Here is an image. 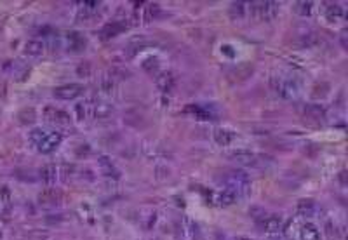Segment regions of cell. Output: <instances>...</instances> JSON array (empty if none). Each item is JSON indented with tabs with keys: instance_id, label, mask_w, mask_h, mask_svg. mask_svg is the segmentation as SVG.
I'll return each mask as SVG.
<instances>
[{
	"instance_id": "6da1fadb",
	"label": "cell",
	"mask_w": 348,
	"mask_h": 240,
	"mask_svg": "<svg viewBox=\"0 0 348 240\" xmlns=\"http://www.w3.org/2000/svg\"><path fill=\"white\" fill-rule=\"evenodd\" d=\"M280 11V4L273 0H256L247 4V16L255 21H272Z\"/></svg>"
},
{
	"instance_id": "7a4b0ae2",
	"label": "cell",
	"mask_w": 348,
	"mask_h": 240,
	"mask_svg": "<svg viewBox=\"0 0 348 240\" xmlns=\"http://www.w3.org/2000/svg\"><path fill=\"white\" fill-rule=\"evenodd\" d=\"M272 87L278 96L284 97V99H289V101L298 99V96H300V92H301L300 80H298L296 77H278V75H275L272 79Z\"/></svg>"
},
{
	"instance_id": "3957f363",
	"label": "cell",
	"mask_w": 348,
	"mask_h": 240,
	"mask_svg": "<svg viewBox=\"0 0 348 240\" xmlns=\"http://www.w3.org/2000/svg\"><path fill=\"white\" fill-rule=\"evenodd\" d=\"M84 94V85L82 84H65L52 91V96L59 101H73Z\"/></svg>"
},
{
	"instance_id": "277c9868",
	"label": "cell",
	"mask_w": 348,
	"mask_h": 240,
	"mask_svg": "<svg viewBox=\"0 0 348 240\" xmlns=\"http://www.w3.org/2000/svg\"><path fill=\"white\" fill-rule=\"evenodd\" d=\"M61 143H63V134L58 131H49L47 136L42 140V143L37 146V150L40 153H44V155H49V153L56 152Z\"/></svg>"
},
{
	"instance_id": "5b68a950",
	"label": "cell",
	"mask_w": 348,
	"mask_h": 240,
	"mask_svg": "<svg viewBox=\"0 0 348 240\" xmlns=\"http://www.w3.org/2000/svg\"><path fill=\"white\" fill-rule=\"evenodd\" d=\"M37 200H39V204L42 207H58L61 204V200H63V193L52 186V188L42 190L39 193V197H37Z\"/></svg>"
},
{
	"instance_id": "8992f818",
	"label": "cell",
	"mask_w": 348,
	"mask_h": 240,
	"mask_svg": "<svg viewBox=\"0 0 348 240\" xmlns=\"http://www.w3.org/2000/svg\"><path fill=\"white\" fill-rule=\"evenodd\" d=\"M44 119L54 125H68L72 122V117H70L68 112L56 107H47L44 110Z\"/></svg>"
},
{
	"instance_id": "52a82bcc",
	"label": "cell",
	"mask_w": 348,
	"mask_h": 240,
	"mask_svg": "<svg viewBox=\"0 0 348 240\" xmlns=\"http://www.w3.org/2000/svg\"><path fill=\"white\" fill-rule=\"evenodd\" d=\"M59 167L54 164H47L44 165L42 169H40V180H42V183L46 186H49V188H52V186H56V183H58L59 180Z\"/></svg>"
},
{
	"instance_id": "ba28073f",
	"label": "cell",
	"mask_w": 348,
	"mask_h": 240,
	"mask_svg": "<svg viewBox=\"0 0 348 240\" xmlns=\"http://www.w3.org/2000/svg\"><path fill=\"white\" fill-rule=\"evenodd\" d=\"M230 157H232V160L239 162V164H244V165H258L261 162V157L252 152H249V150H237V152L230 153Z\"/></svg>"
},
{
	"instance_id": "9c48e42d",
	"label": "cell",
	"mask_w": 348,
	"mask_h": 240,
	"mask_svg": "<svg viewBox=\"0 0 348 240\" xmlns=\"http://www.w3.org/2000/svg\"><path fill=\"white\" fill-rule=\"evenodd\" d=\"M282 226H284V221H282V218L277 216V214L265 216L263 219H261V230H263L265 233H268V235L278 233V231L282 230Z\"/></svg>"
},
{
	"instance_id": "30bf717a",
	"label": "cell",
	"mask_w": 348,
	"mask_h": 240,
	"mask_svg": "<svg viewBox=\"0 0 348 240\" xmlns=\"http://www.w3.org/2000/svg\"><path fill=\"white\" fill-rule=\"evenodd\" d=\"M155 84H157V87L161 89L162 92H169L174 89V84H176V77L173 72H159L157 75H155Z\"/></svg>"
},
{
	"instance_id": "8fae6325",
	"label": "cell",
	"mask_w": 348,
	"mask_h": 240,
	"mask_svg": "<svg viewBox=\"0 0 348 240\" xmlns=\"http://www.w3.org/2000/svg\"><path fill=\"white\" fill-rule=\"evenodd\" d=\"M44 51H46V44L39 39H30L24 44L23 49L24 56H28V58H40L44 54Z\"/></svg>"
},
{
	"instance_id": "7c38bea8",
	"label": "cell",
	"mask_w": 348,
	"mask_h": 240,
	"mask_svg": "<svg viewBox=\"0 0 348 240\" xmlns=\"http://www.w3.org/2000/svg\"><path fill=\"white\" fill-rule=\"evenodd\" d=\"M113 113V105L108 103V101H98V103H92V117L96 120H105L108 117H112Z\"/></svg>"
},
{
	"instance_id": "4fadbf2b",
	"label": "cell",
	"mask_w": 348,
	"mask_h": 240,
	"mask_svg": "<svg viewBox=\"0 0 348 240\" xmlns=\"http://www.w3.org/2000/svg\"><path fill=\"white\" fill-rule=\"evenodd\" d=\"M237 198H239L237 192L233 188H230V186H227V185H225V188L221 190L218 195H216V200H218V204L221 207H228V205L235 204Z\"/></svg>"
},
{
	"instance_id": "5bb4252c",
	"label": "cell",
	"mask_w": 348,
	"mask_h": 240,
	"mask_svg": "<svg viewBox=\"0 0 348 240\" xmlns=\"http://www.w3.org/2000/svg\"><path fill=\"white\" fill-rule=\"evenodd\" d=\"M212 138H214L216 145L219 146H228L233 143V140H235V134H233L230 129H223V127H218L212 131Z\"/></svg>"
},
{
	"instance_id": "9a60e30c",
	"label": "cell",
	"mask_w": 348,
	"mask_h": 240,
	"mask_svg": "<svg viewBox=\"0 0 348 240\" xmlns=\"http://www.w3.org/2000/svg\"><path fill=\"white\" fill-rule=\"evenodd\" d=\"M305 117L310 120L315 122H321L326 119V110L324 107H321L319 103H312V105H306L305 107Z\"/></svg>"
},
{
	"instance_id": "2e32d148",
	"label": "cell",
	"mask_w": 348,
	"mask_h": 240,
	"mask_svg": "<svg viewBox=\"0 0 348 240\" xmlns=\"http://www.w3.org/2000/svg\"><path fill=\"white\" fill-rule=\"evenodd\" d=\"M300 240H321V231L313 223H305L300 228Z\"/></svg>"
},
{
	"instance_id": "e0dca14e",
	"label": "cell",
	"mask_w": 348,
	"mask_h": 240,
	"mask_svg": "<svg viewBox=\"0 0 348 240\" xmlns=\"http://www.w3.org/2000/svg\"><path fill=\"white\" fill-rule=\"evenodd\" d=\"M85 44H87V40H85V37L79 33V31H72V33L68 35V47L72 49V51L79 52L82 49H85Z\"/></svg>"
},
{
	"instance_id": "ac0fdd59",
	"label": "cell",
	"mask_w": 348,
	"mask_h": 240,
	"mask_svg": "<svg viewBox=\"0 0 348 240\" xmlns=\"http://www.w3.org/2000/svg\"><path fill=\"white\" fill-rule=\"evenodd\" d=\"M315 209H317V205H315V202L312 198H301L296 205V213L300 214V216H313Z\"/></svg>"
},
{
	"instance_id": "d6986e66",
	"label": "cell",
	"mask_w": 348,
	"mask_h": 240,
	"mask_svg": "<svg viewBox=\"0 0 348 240\" xmlns=\"http://www.w3.org/2000/svg\"><path fill=\"white\" fill-rule=\"evenodd\" d=\"M75 117L79 122H84L87 117H92V103L91 101H82L75 105Z\"/></svg>"
},
{
	"instance_id": "ffe728a7",
	"label": "cell",
	"mask_w": 348,
	"mask_h": 240,
	"mask_svg": "<svg viewBox=\"0 0 348 240\" xmlns=\"http://www.w3.org/2000/svg\"><path fill=\"white\" fill-rule=\"evenodd\" d=\"M100 169L106 178H118V170H117L115 165H113L112 158L100 157Z\"/></svg>"
},
{
	"instance_id": "44dd1931",
	"label": "cell",
	"mask_w": 348,
	"mask_h": 240,
	"mask_svg": "<svg viewBox=\"0 0 348 240\" xmlns=\"http://www.w3.org/2000/svg\"><path fill=\"white\" fill-rule=\"evenodd\" d=\"M141 66H143V70L146 73H150V75H157L159 68H161V61H159L157 56H148V58H145L141 61Z\"/></svg>"
},
{
	"instance_id": "7402d4cb",
	"label": "cell",
	"mask_w": 348,
	"mask_h": 240,
	"mask_svg": "<svg viewBox=\"0 0 348 240\" xmlns=\"http://www.w3.org/2000/svg\"><path fill=\"white\" fill-rule=\"evenodd\" d=\"M343 16H345V11H343L341 6H336V4H333L326 9V19L329 23H338L339 19H343Z\"/></svg>"
},
{
	"instance_id": "603a6c76",
	"label": "cell",
	"mask_w": 348,
	"mask_h": 240,
	"mask_svg": "<svg viewBox=\"0 0 348 240\" xmlns=\"http://www.w3.org/2000/svg\"><path fill=\"white\" fill-rule=\"evenodd\" d=\"M47 129H42V127H35V129H31L30 134H28V141L31 143V146H39L40 143H42V140L44 138L47 136Z\"/></svg>"
},
{
	"instance_id": "cb8c5ba5",
	"label": "cell",
	"mask_w": 348,
	"mask_h": 240,
	"mask_svg": "<svg viewBox=\"0 0 348 240\" xmlns=\"http://www.w3.org/2000/svg\"><path fill=\"white\" fill-rule=\"evenodd\" d=\"M230 16L233 19H242L247 16V2H233L230 6Z\"/></svg>"
},
{
	"instance_id": "d4e9b609",
	"label": "cell",
	"mask_w": 348,
	"mask_h": 240,
	"mask_svg": "<svg viewBox=\"0 0 348 240\" xmlns=\"http://www.w3.org/2000/svg\"><path fill=\"white\" fill-rule=\"evenodd\" d=\"M18 120L21 122V124L28 125V124H34L37 120V112L34 108H24L21 112L18 113Z\"/></svg>"
},
{
	"instance_id": "484cf974",
	"label": "cell",
	"mask_w": 348,
	"mask_h": 240,
	"mask_svg": "<svg viewBox=\"0 0 348 240\" xmlns=\"http://www.w3.org/2000/svg\"><path fill=\"white\" fill-rule=\"evenodd\" d=\"M124 28H125V24L122 23V21H113V23H108V24H106V26L103 28V33H105L106 39H108V37H115V35H118L122 30H124Z\"/></svg>"
},
{
	"instance_id": "4316f807",
	"label": "cell",
	"mask_w": 348,
	"mask_h": 240,
	"mask_svg": "<svg viewBox=\"0 0 348 240\" xmlns=\"http://www.w3.org/2000/svg\"><path fill=\"white\" fill-rule=\"evenodd\" d=\"M327 94H329V84L321 82V84H315L313 85L312 97H315V99H322V97H326Z\"/></svg>"
},
{
	"instance_id": "83f0119b",
	"label": "cell",
	"mask_w": 348,
	"mask_h": 240,
	"mask_svg": "<svg viewBox=\"0 0 348 240\" xmlns=\"http://www.w3.org/2000/svg\"><path fill=\"white\" fill-rule=\"evenodd\" d=\"M312 7H313V2H298L296 6H294V9H296V12L300 16H310Z\"/></svg>"
},
{
	"instance_id": "f1b7e54d",
	"label": "cell",
	"mask_w": 348,
	"mask_h": 240,
	"mask_svg": "<svg viewBox=\"0 0 348 240\" xmlns=\"http://www.w3.org/2000/svg\"><path fill=\"white\" fill-rule=\"evenodd\" d=\"M79 75L80 77H87L89 75V64H85V66H84V64H80V66H79Z\"/></svg>"
},
{
	"instance_id": "f546056e",
	"label": "cell",
	"mask_w": 348,
	"mask_h": 240,
	"mask_svg": "<svg viewBox=\"0 0 348 240\" xmlns=\"http://www.w3.org/2000/svg\"><path fill=\"white\" fill-rule=\"evenodd\" d=\"M235 240H252L251 237H237Z\"/></svg>"
}]
</instances>
